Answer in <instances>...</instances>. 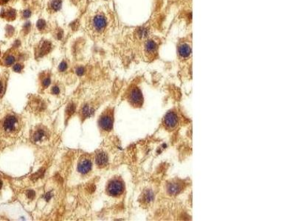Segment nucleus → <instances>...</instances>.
I'll use <instances>...</instances> for the list:
<instances>
[{
	"mask_svg": "<svg viewBox=\"0 0 295 221\" xmlns=\"http://www.w3.org/2000/svg\"><path fill=\"white\" fill-rule=\"evenodd\" d=\"M19 119L15 115H13V114L7 115L2 121V130L6 134H11V133H15L19 129Z\"/></svg>",
	"mask_w": 295,
	"mask_h": 221,
	"instance_id": "f257e3e1",
	"label": "nucleus"
},
{
	"mask_svg": "<svg viewBox=\"0 0 295 221\" xmlns=\"http://www.w3.org/2000/svg\"><path fill=\"white\" fill-rule=\"evenodd\" d=\"M99 125L102 130L105 131H110L113 126V115L111 111L104 113L101 117Z\"/></svg>",
	"mask_w": 295,
	"mask_h": 221,
	"instance_id": "f03ea898",
	"label": "nucleus"
},
{
	"mask_svg": "<svg viewBox=\"0 0 295 221\" xmlns=\"http://www.w3.org/2000/svg\"><path fill=\"white\" fill-rule=\"evenodd\" d=\"M123 184L121 181L117 180L112 181L108 184L107 193L112 196H118L123 192Z\"/></svg>",
	"mask_w": 295,
	"mask_h": 221,
	"instance_id": "7ed1b4c3",
	"label": "nucleus"
},
{
	"mask_svg": "<svg viewBox=\"0 0 295 221\" xmlns=\"http://www.w3.org/2000/svg\"><path fill=\"white\" fill-rule=\"evenodd\" d=\"M92 164L89 158H87L86 156H83L80 158L78 164V170L79 172L83 175L89 173L92 170Z\"/></svg>",
	"mask_w": 295,
	"mask_h": 221,
	"instance_id": "20e7f679",
	"label": "nucleus"
},
{
	"mask_svg": "<svg viewBox=\"0 0 295 221\" xmlns=\"http://www.w3.org/2000/svg\"><path fill=\"white\" fill-rule=\"evenodd\" d=\"M47 130L45 129V128L39 127V128L35 129L34 132H33V134L32 136V140L34 143H41L44 142L47 139Z\"/></svg>",
	"mask_w": 295,
	"mask_h": 221,
	"instance_id": "39448f33",
	"label": "nucleus"
},
{
	"mask_svg": "<svg viewBox=\"0 0 295 221\" xmlns=\"http://www.w3.org/2000/svg\"><path fill=\"white\" fill-rule=\"evenodd\" d=\"M93 27L98 31H101L107 25L106 19L103 15H98L93 19Z\"/></svg>",
	"mask_w": 295,
	"mask_h": 221,
	"instance_id": "423d86ee",
	"label": "nucleus"
},
{
	"mask_svg": "<svg viewBox=\"0 0 295 221\" xmlns=\"http://www.w3.org/2000/svg\"><path fill=\"white\" fill-rule=\"evenodd\" d=\"M177 122H178V119H177V116L175 113L173 112H169L168 114L166 115L165 118V125L166 128L168 129H173L176 126Z\"/></svg>",
	"mask_w": 295,
	"mask_h": 221,
	"instance_id": "0eeeda50",
	"label": "nucleus"
},
{
	"mask_svg": "<svg viewBox=\"0 0 295 221\" xmlns=\"http://www.w3.org/2000/svg\"><path fill=\"white\" fill-rule=\"evenodd\" d=\"M130 101L134 105H140L143 102V96L138 88H134L129 95Z\"/></svg>",
	"mask_w": 295,
	"mask_h": 221,
	"instance_id": "6e6552de",
	"label": "nucleus"
},
{
	"mask_svg": "<svg viewBox=\"0 0 295 221\" xmlns=\"http://www.w3.org/2000/svg\"><path fill=\"white\" fill-rule=\"evenodd\" d=\"M30 106L34 111H37V112H41V111L44 110L46 106H45V103L43 102L42 100L35 97L33 98V100H31Z\"/></svg>",
	"mask_w": 295,
	"mask_h": 221,
	"instance_id": "1a4fd4ad",
	"label": "nucleus"
},
{
	"mask_svg": "<svg viewBox=\"0 0 295 221\" xmlns=\"http://www.w3.org/2000/svg\"><path fill=\"white\" fill-rule=\"evenodd\" d=\"M108 156L106 153L104 152H99L97 153L95 157L96 164L100 167H104L108 163Z\"/></svg>",
	"mask_w": 295,
	"mask_h": 221,
	"instance_id": "9d476101",
	"label": "nucleus"
},
{
	"mask_svg": "<svg viewBox=\"0 0 295 221\" xmlns=\"http://www.w3.org/2000/svg\"><path fill=\"white\" fill-rule=\"evenodd\" d=\"M52 49V44L48 42V41H44V42L41 43V46H40V49L38 50V56L39 58L43 57V56L46 55L47 54L50 52Z\"/></svg>",
	"mask_w": 295,
	"mask_h": 221,
	"instance_id": "9b49d317",
	"label": "nucleus"
},
{
	"mask_svg": "<svg viewBox=\"0 0 295 221\" xmlns=\"http://www.w3.org/2000/svg\"><path fill=\"white\" fill-rule=\"evenodd\" d=\"M179 54L182 58L188 57L191 55V48L186 43H182L179 46Z\"/></svg>",
	"mask_w": 295,
	"mask_h": 221,
	"instance_id": "f8f14e48",
	"label": "nucleus"
},
{
	"mask_svg": "<svg viewBox=\"0 0 295 221\" xmlns=\"http://www.w3.org/2000/svg\"><path fill=\"white\" fill-rule=\"evenodd\" d=\"M75 110H76V106H75V104L73 103H70V104H68L67 106V109H66L65 111V114H66V119H70L72 115H73L74 113L75 112Z\"/></svg>",
	"mask_w": 295,
	"mask_h": 221,
	"instance_id": "ddd939ff",
	"label": "nucleus"
},
{
	"mask_svg": "<svg viewBox=\"0 0 295 221\" xmlns=\"http://www.w3.org/2000/svg\"><path fill=\"white\" fill-rule=\"evenodd\" d=\"M156 48H157V46L154 41H148L146 43V50L149 54L155 52Z\"/></svg>",
	"mask_w": 295,
	"mask_h": 221,
	"instance_id": "4468645a",
	"label": "nucleus"
},
{
	"mask_svg": "<svg viewBox=\"0 0 295 221\" xmlns=\"http://www.w3.org/2000/svg\"><path fill=\"white\" fill-rule=\"evenodd\" d=\"M61 4H62L61 0H52L50 4V7L53 11L56 12V11L60 10L61 7Z\"/></svg>",
	"mask_w": 295,
	"mask_h": 221,
	"instance_id": "2eb2a0df",
	"label": "nucleus"
},
{
	"mask_svg": "<svg viewBox=\"0 0 295 221\" xmlns=\"http://www.w3.org/2000/svg\"><path fill=\"white\" fill-rule=\"evenodd\" d=\"M92 114H93V109H92V108H90L89 106H85L82 109L81 114H82V117H83L84 119L90 117Z\"/></svg>",
	"mask_w": 295,
	"mask_h": 221,
	"instance_id": "dca6fc26",
	"label": "nucleus"
},
{
	"mask_svg": "<svg viewBox=\"0 0 295 221\" xmlns=\"http://www.w3.org/2000/svg\"><path fill=\"white\" fill-rule=\"evenodd\" d=\"M44 170H45L44 168L40 169L39 170H38L36 172H35L34 174H33V175H31V177H30V178H31L33 181L38 180V178H40L41 176H43Z\"/></svg>",
	"mask_w": 295,
	"mask_h": 221,
	"instance_id": "f3484780",
	"label": "nucleus"
},
{
	"mask_svg": "<svg viewBox=\"0 0 295 221\" xmlns=\"http://www.w3.org/2000/svg\"><path fill=\"white\" fill-rule=\"evenodd\" d=\"M25 196H26L28 200H33L34 199L35 197V193L34 190H27V191H26V193H25Z\"/></svg>",
	"mask_w": 295,
	"mask_h": 221,
	"instance_id": "a211bd4d",
	"label": "nucleus"
},
{
	"mask_svg": "<svg viewBox=\"0 0 295 221\" xmlns=\"http://www.w3.org/2000/svg\"><path fill=\"white\" fill-rule=\"evenodd\" d=\"M41 85H42L44 88H46L50 85V78L49 77H44L41 80Z\"/></svg>",
	"mask_w": 295,
	"mask_h": 221,
	"instance_id": "6ab92c4d",
	"label": "nucleus"
},
{
	"mask_svg": "<svg viewBox=\"0 0 295 221\" xmlns=\"http://www.w3.org/2000/svg\"><path fill=\"white\" fill-rule=\"evenodd\" d=\"M5 64L7 66L13 65V64H14V62H15V58H14L13 55H8L5 58Z\"/></svg>",
	"mask_w": 295,
	"mask_h": 221,
	"instance_id": "aec40b11",
	"label": "nucleus"
},
{
	"mask_svg": "<svg viewBox=\"0 0 295 221\" xmlns=\"http://www.w3.org/2000/svg\"><path fill=\"white\" fill-rule=\"evenodd\" d=\"M36 26H37V28H38V30H43L45 28V27H46V22H45V21L43 20V19H40V20H38V22H37Z\"/></svg>",
	"mask_w": 295,
	"mask_h": 221,
	"instance_id": "412c9836",
	"label": "nucleus"
},
{
	"mask_svg": "<svg viewBox=\"0 0 295 221\" xmlns=\"http://www.w3.org/2000/svg\"><path fill=\"white\" fill-rule=\"evenodd\" d=\"M151 198H152V193L151 192H146V194L144 195V201L146 202H150L151 201Z\"/></svg>",
	"mask_w": 295,
	"mask_h": 221,
	"instance_id": "4be33fe9",
	"label": "nucleus"
},
{
	"mask_svg": "<svg viewBox=\"0 0 295 221\" xmlns=\"http://www.w3.org/2000/svg\"><path fill=\"white\" fill-rule=\"evenodd\" d=\"M51 91H52L53 94L57 95V94H60L61 90H60V88H59V87L57 85H54V86H53L52 89H51Z\"/></svg>",
	"mask_w": 295,
	"mask_h": 221,
	"instance_id": "5701e85b",
	"label": "nucleus"
},
{
	"mask_svg": "<svg viewBox=\"0 0 295 221\" xmlns=\"http://www.w3.org/2000/svg\"><path fill=\"white\" fill-rule=\"evenodd\" d=\"M67 62L66 61H62V62L61 63V64L59 65V70L61 71V72H64L65 70H67Z\"/></svg>",
	"mask_w": 295,
	"mask_h": 221,
	"instance_id": "b1692460",
	"label": "nucleus"
},
{
	"mask_svg": "<svg viewBox=\"0 0 295 221\" xmlns=\"http://www.w3.org/2000/svg\"><path fill=\"white\" fill-rule=\"evenodd\" d=\"M7 16L8 18H12V19H14V17L16 16V12L14 10H9L7 12Z\"/></svg>",
	"mask_w": 295,
	"mask_h": 221,
	"instance_id": "393cba45",
	"label": "nucleus"
},
{
	"mask_svg": "<svg viewBox=\"0 0 295 221\" xmlns=\"http://www.w3.org/2000/svg\"><path fill=\"white\" fill-rule=\"evenodd\" d=\"M22 68H23V67H22L21 64H15V65L14 66V72H21V71L22 70Z\"/></svg>",
	"mask_w": 295,
	"mask_h": 221,
	"instance_id": "a878e982",
	"label": "nucleus"
},
{
	"mask_svg": "<svg viewBox=\"0 0 295 221\" xmlns=\"http://www.w3.org/2000/svg\"><path fill=\"white\" fill-rule=\"evenodd\" d=\"M84 72H85V69L83 67H78V68H77L76 69V73L78 74V75H79V76H81V75H83V74H84Z\"/></svg>",
	"mask_w": 295,
	"mask_h": 221,
	"instance_id": "bb28decb",
	"label": "nucleus"
},
{
	"mask_svg": "<svg viewBox=\"0 0 295 221\" xmlns=\"http://www.w3.org/2000/svg\"><path fill=\"white\" fill-rule=\"evenodd\" d=\"M52 197H53V193H51V192H48V193H47L44 196V200H46L47 201H48L52 198Z\"/></svg>",
	"mask_w": 295,
	"mask_h": 221,
	"instance_id": "cd10ccee",
	"label": "nucleus"
},
{
	"mask_svg": "<svg viewBox=\"0 0 295 221\" xmlns=\"http://www.w3.org/2000/svg\"><path fill=\"white\" fill-rule=\"evenodd\" d=\"M95 189H96L95 185L92 184H89L88 187H87V190H88L90 193H92L95 190Z\"/></svg>",
	"mask_w": 295,
	"mask_h": 221,
	"instance_id": "c85d7f7f",
	"label": "nucleus"
},
{
	"mask_svg": "<svg viewBox=\"0 0 295 221\" xmlns=\"http://www.w3.org/2000/svg\"><path fill=\"white\" fill-rule=\"evenodd\" d=\"M31 16V12H30V10H25L23 12V17L25 18V19H27V18H29Z\"/></svg>",
	"mask_w": 295,
	"mask_h": 221,
	"instance_id": "c756f323",
	"label": "nucleus"
},
{
	"mask_svg": "<svg viewBox=\"0 0 295 221\" xmlns=\"http://www.w3.org/2000/svg\"><path fill=\"white\" fill-rule=\"evenodd\" d=\"M3 88H4V85H3L2 82L0 80V94H2L3 92Z\"/></svg>",
	"mask_w": 295,
	"mask_h": 221,
	"instance_id": "7c9ffc66",
	"label": "nucleus"
},
{
	"mask_svg": "<svg viewBox=\"0 0 295 221\" xmlns=\"http://www.w3.org/2000/svg\"><path fill=\"white\" fill-rule=\"evenodd\" d=\"M8 1H9V0H1V1L2 3H7Z\"/></svg>",
	"mask_w": 295,
	"mask_h": 221,
	"instance_id": "2f4dec72",
	"label": "nucleus"
},
{
	"mask_svg": "<svg viewBox=\"0 0 295 221\" xmlns=\"http://www.w3.org/2000/svg\"><path fill=\"white\" fill-rule=\"evenodd\" d=\"M2 185H3L2 181L0 180V190H1V189H2Z\"/></svg>",
	"mask_w": 295,
	"mask_h": 221,
	"instance_id": "473e14b6",
	"label": "nucleus"
}]
</instances>
